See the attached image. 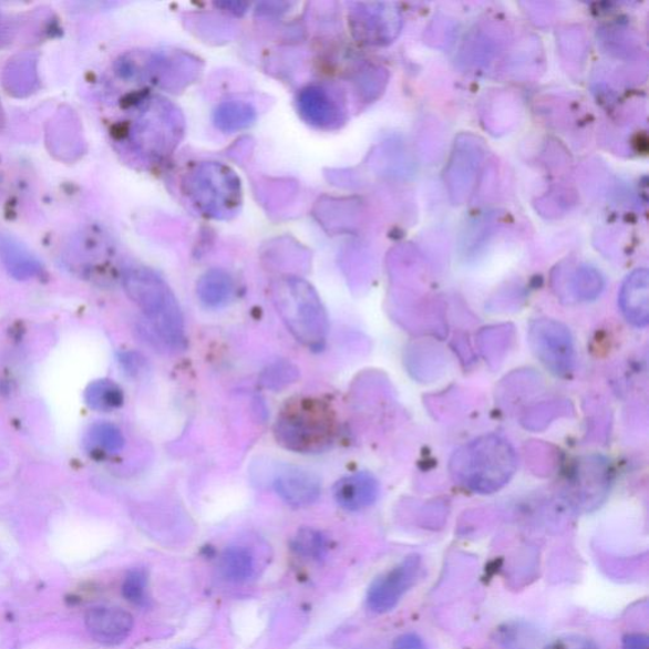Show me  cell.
Masks as SVG:
<instances>
[{
  "label": "cell",
  "mask_w": 649,
  "mask_h": 649,
  "mask_svg": "<svg viewBox=\"0 0 649 649\" xmlns=\"http://www.w3.org/2000/svg\"><path fill=\"white\" fill-rule=\"evenodd\" d=\"M392 649H427V647L423 638L415 633H408L401 636Z\"/></svg>",
  "instance_id": "7402d4cb"
},
{
  "label": "cell",
  "mask_w": 649,
  "mask_h": 649,
  "mask_svg": "<svg viewBox=\"0 0 649 649\" xmlns=\"http://www.w3.org/2000/svg\"><path fill=\"white\" fill-rule=\"evenodd\" d=\"M0 260L20 280L37 277L42 270L41 262L21 243L7 235H0Z\"/></svg>",
  "instance_id": "4fadbf2b"
},
{
  "label": "cell",
  "mask_w": 649,
  "mask_h": 649,
  "mask_svg": "<svg viewBox=\"0 0 649 649\" xmlns=\"http://www.w3.org/2000/svg\"><path fill=\"white\" fill-rule=\"evenodd\" d=\"M298 112L307 124L320 130H336L343 122V111L327 87H305L297 100Z\"/></svg>",
  "instance_id": "ba28073f"
},
{
  "label": "cell",
  "mask_w": 649,
  "mask_h": 649,
  "mask_svg": "<svg viewBox=\"0 0 649 649\" xmlns=\"http://www.w3.org/2000/svg\"><path fill=\"white\" fill-rule=\"evenodd\" d=\"M257 120V111L250 103L241 101L225 102L216 109L214 122L224 133H235L254 124Z\"/></svg>",
  "instance_id": "9a60e30c"
},
{
  "label": "cell",
  "mask_w": 649,
  "mask_h": 649,
  "mask_svg": "<svg viewBox=\"0 0 649 649\" xmlns=\"http://www.w3.org/2000/svg\"><path fill=\"white\" fill-rule=\"evenodd\" d=\"M122 284L164 343L175 349L186 347L183 313L177 297L164 279L151 269L135 267L125 270Z\"/></svg>",
  "instance_id": "7a4b0ae2"
},
{
  "label": "cell",
  "mask_w": 649,
  "mask_h": 649,
  "mask_svg": "<svg viewBox=\"0 0 649 649\" xmlns=\"http://www.w3.org/2000/svg\"><path fill=\"white\" fill-rule=\"evenodd\" d=\"M271 295L295 339L307 348L321 349L328 338L329 318L316 289L301 278L288 277L278 280Z\"/></svg>",
  "instance_id": "3957f363"
},
{
  "label": "cell",
  "mask_w": 649,
  "mask_h": 649,
  "mask_svg": "<svg viewBox=\"0 0 649 649\" xmlns=\"http://www.w3.org/2000/svg\"><path fill=\"white\" fill-rule=\"evenodd\" d=\"M380 495V484L371 473L358 472L339 480L334 486L337 503L348 512L371 506Z\"/></svg>",
  "instance_id": "8fae6325"
},
{
  "label": "cell",
  "mask_w": 649,
  "mask_h": 649,
  "mask_svg": "<svg viewBox=\"0 0 649 649\" xmlns=\"http://www.w3.org/2000/svg\"><path fill=\"white\" fill-rule=\"evenodd\" d=\"M122 594L131 604L144 607L147 604V574L144 568L130 571L122 585Z\"/></svg>",
  "instance_id": "ffe728a7"
},
{
  "label": "cell",
  "mask_w": 649,
  "mask_h": 649,
  "mask_svg": "<svg viewBox=\"0 0 649 649\" xmlns=\"http://www.w3.org/2000/svg\"><path fill=\"white\" fill-rule=\"evenodd\" d=\"M276 493L288 505L305 507L318 502L321 481L313 472L301 467H287L275 480Z\"/></svg>",
  "instance_id": "30bf717a"
},
{
  "label": "cell",
  "mask_w": 649,
  "mask_h": 649,
  "mask_svg": "<svg viewBox=\"0 0 649 649\" xmlns=\"http://www.w3.org/2000/svg\"><path fill=\"white\" fill-rule=\"evenodd\" d=\"M421 573V558L409 556L396 567L375 580L367 596L368 608L383 614L398 607L403 596L414 586Z\"/></svg>",
  "instance_id": "52a82bcc"
},
{
  "label": "cell",
  "mask_w": 649,
  "mask_h": 649,
  "mask_svg": "<svg viewBox=\"0 0 649 649\" xmlns=\"http://www.w3.org/2000/svg\"><path fill=\"white\" fill-rule=\"evenodd\" d=\"M517 467L513 445L505 437L488 434L453 454L450 470L457 484L476 494H494L511 482Z\"/></svg>",
  "instance_id": "6da1fadb"
},
{
  "label": "cell",
  "mask_w": 649,
  "mask_h": 649,
  "mask_svg": "<svg viewBox=\"0 0 649 649\" xmlns=\"http://www.w3.org/2000/svg\"><path fill=\"white\" fill-rule=\"evenodd\" d=\"M233 293L234 280L225 270H209L198 280V300L208 309H220L230 301Z\"/></svg>",
  "instance_id": "5bb4252c"
},
{
  "label": "cell",
  "mask_w": 649,
  "mask_h": 649,
  "mask_svg": "<svg viewBox=\"0 0 649 649\" xmlns=\"http://www.w3.org/2000/svg\"><path fill=\"white\" fill-rule=\"evenodd\" d=\"M87 406L96 411L110 412L124 405V391L110 380H100L87 385L84 394Z\"/></svg>",
  "instance_id": "2e32d148"
},
{
  "label": "cell",
  "mask_w": 649,
  "mask_h": 649,
  "mask_svg": "<svg viewBox=\"0 0 649 649\" xmlns=\"http://www.w3.org/2000/svg\"><path fill=\"white\" fill-rule=\"evenodd\" d=\"M297 370L289 363H277L268 368L262 374V384L267 389H282L285 385L293 382L297 379Z\"/></svg>",
  "instance_id": "44dd1931"
},
{
  "label": "cell",
  "mask_w": 649,
  "mask_h": 649,
  "mask_svg": "<svg viewBox=\"0 0 649 649\" xmlns=\"http://www.w3.org/2000/svg\"><path fill=\"white\" fill-rule=\"evenodd\" d=\"M85 626L95 642L115 647L125 642L133 631L134 618L121 608L95 607L86 612Z\"/></svg>",
  "instance_id": "9c48e42d"
},
{
  "label": "cell",
  "mask_w": 649,
  "mask_h": 649,
  "mask_svg": "<svg viewBox=\"0 0 649 649\" xmlns=\"http://www.w3.org/2000/svg\"><path fill=\"white\" fill-rule=\"evenodd\" d=\"M620 309L628 322L645 328L649 321L648 277L646 271L631 276L620 293Z\"/></svg>",
  "instance_id": "7c38bea8"
},
{
  "label": "cell",
  "mask_w": 649,
  "mask_h": 649,
  "mask_svg": "<svg viewBox=\"0 0 649 649\" xmlns=\"http://www.w3.org/2000/svg\"><path fill=\"white\" fill-rule=\"evenodd\" d=\"M293 549L302 557L319 559L327 550V542H324L320 532L302 529L296 535Z\"/></svg>",
  "instance_id": "d6986e66"
},
{
  "label": "cell",
  "mask_w": 649,
  "mask_h": 649,
  "mask_svg": "<svg viewBox=\"0 0 649 649\" xmlns=\"http://www.w3.org/2000/svg\"><path fill=\"white\" fill-rule=\"evenodd\" d=\"M91 442L107 453H116L124 449L125 437L121 430L109 423L93 425L90 433Z\"/></svg>",
  "instance_id": "ac0fdd59"
},
{
  "label": "cell",
  "mask_w": 649,
  "mask_h": 649,
  "mask_svg": "<svg viewBox=\"0 0 649 649\" xmlns=\"http://www.w3.org/2000/svg\"><path fill=\"white\" fill-rule=\"evenodd\" d=\"M222 576L230 583H244L254 573V559L248 549L243 547L227 548L218 563Z\"/></svg>",
  "instance_id": "e0dca14e"
},
{
  "label": "cell",
  "mask_w": 649,
  "mask_h": 649,
  "mask_svg": "<svg viewBox=\"0 0 649 649\" xmlns=\"http://www.w3.org/2000/svg\"><path fill=\"white\" fill-rule=\"evenodd\" d=\"M533 352L548 370L559 377L573 373L576 365L574 338L563 322L539 319L530 324Z\"/></svg>",
  "instance_id": "8992f818"
},
{
  "label": "cell",
  "mask_w": 649,
  "mask_h": 649,
  "mask_svg": "<svg viewBox=\"0 0 649 649\" xmlns=\"http://www.w3.org/2000/svg\"><path fill=\"white\" fill-rule=\"evenodd\" d=\"M622 649H648V637L645 635H629L622 640Z\"/></svg>",
  "instance_id": "603a6c76"
},
{
  "label": "cell",
  "mask_w": 649,
  "mask_h": 649,
  "mask_svg": "<svg viewBox=\"0 0 649 649\" xmlns=\"http://www.w3.org/2000/svg\"><path fill=\"white\" fill-rule=\"evenodd\" d=\"M275 433L278 443L289 451L319 453L334 441L336 416L320 400H293L280 412Z\"/></svg>",
  "instance_id": "277c9868"
},
{
  "label": "cell",
  "mask_w": 649,
  "mask_h": 649,
  "mask_svg": "<svg viewBox=\"0 0 649 649\" xmlns=\"http://www.w3.org/2000/svg\"><path fill=\"white\" fill-rule=\"evenodd\" d=\"M184 190L202 215L216 220L235 215L241 205L238 175L218 163L197 165L184 181Z\"/></svg>",
  "instance_id": "5b68a950"
}]
</instances>
